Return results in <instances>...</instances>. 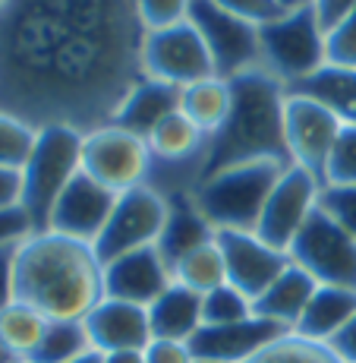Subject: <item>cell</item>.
<instances>
[{"label": "cell", "instance_id": "20", "mask_svg": "<svg viewBox=\"0 0 356 363\" xmlns=\"http://www.w3.org/2000/svg\"><path fill=\"white\" fill-rule=\"evenodd\" d=\"M208 240H214V228L193 202V193H167V221L158 237V250H161L164 262L171 265V272L186 253H193L195 247Z\"/></svg>", "mask_w": 356, "mask_h": 363}, {"label": "cell", "instance_id": "10", "mask_svg": "<svg viewBox=\"0 0 356 363\" xmlns=\"http://www.w3.org/2000/svg\"><path fill=\"white\" fill-rule=\"evenodd\" d=\"M287 256L318 284L356 291V240L334 218H328L322 208L312 212V218L290 243Z\"/></svg>", "mask_w": 356, "mask_h": 363}, {"label": "cell", "instance_id": "21", "mask_svg": "<svg viewBox=\"0 0 356 363\" xmlns=\"http://www.w3.org/2000/svg\"><path fill=\"white\" fill-rule=\"evenodd\" d=\"M353 316H356V291L353 288L318 284L293 332L309 341H318V345H328Z\"/></svg>", "mask_w": 356, "mask_h": 363}, {"label": "cell", "instance_id": "45", "mask_svg": "<svg viewBox=\"0 0 356 363\" xmlns=\"http://www.w3.org/2000/svg\"><path fill=\"white\" fill-rule=\"evenodd\" d=\"M0 363H19V357L4 345V341H0Z\"/></svg>", "mask_w": 356, "mask_h": 363}, {"label": "cell", "instance_id": "41", "mask_svg": "<svg viewBox=\"0 0 356 363\" xmlns=\"http://www.w3.org/2000/svg\"><path fill=\"white\" fill-rule=\"evenodd\" d=\"M23 199V171L0 167V208H16Z\"/></svg>", "mask_w": 356, "mask_h": 363}, {"label": "cell", "instance_id": "36", "mask_svg": "<svg viewBox=\"0 0 356 363\" xmlns=\"http://www.w3.org/2000/svg\"><path fill=\"white\" fill-rule=\"evenodd\" d=\"M214 4L224 6L227 13H234V16L246 19V23H253V26L275 23V19H281L284 13L290 10L284 0H214Z\"/></svg>", "mask_w": 356, "mask_h": 363}, {"label": "cell", "instance_id": "24", "mask_svg": "<svg viewBox=\"0 0 356 363\" xmlns=\"http://www.w3.org/2000/svg\"><path fill=\"white\" fill-rule=\"evenodd\" d=\"M287 92L316 99L318 104H325L344 127H356V69L325 64L318 73H312L309 79L297 82V86L287 89Z\"/></svg>", "mask_w": 356, "mask_h": 363}, {"label": "cell", "instance_id": "19", "mask_svg": "<svg viewBox=\"0 0 356 363\" xmlns=\"http://www.w3.org/2000/svg\"><path fill=\"white\" fill-rule=\"evenodd\" d=\"M316 288H318L316 278L290 262L287 269L253 300V313L262 319H268V323L281 325V329L293 332L299 323V316H303L306 303H309L312 294H316Z\"/></svg>", "mask_w": 356, "mask_h": 363}, {"label": "cell", "instance_id": "27", "mask_svg": "<svg viewBox=\"0 0 356 363\" xmlns=\"http://www.w3.org/2000/svg\"><path fill=\"white\" fill-rule=\"evenodd\" d=\"M173 281H180L183 288H190L202 297L208 291L227 284V265H224V253H221L218 240H208L202 247H195L193 253H186L183 259L173 265Z\"/></svg>", "mask_w": 356, "mask_h": 363}, {"label": "cell", "instance_id": "9", "mask_svg": "<svg viewBox=\"0 0 356 363\" xmlns=\"http://www.w3.org/2000/svg\"><path fill=\"white\" fill-rule=\"evenodd\" d=\"M142 69L149 79L167 82V86L177 89H186L199 79H208V76H218L212 51L190 19L167 26V29L145 32Z\"/></svg>", "mask_w": 356, "mask_h": 363}, {"label": "cell", "instance_id": "1", "mask_svg": "<svg viewBox=\"0 0 356 363\" xmlns=\"http://www.w3.org/2000/svg\"><path fill=\"white\" fill-rule=\"evenodd\" d=\"M136 0H10L0 10V111L82 133L117 117L145 79Z\"/></svg>", "mask_w": 356, "mask_h": 363}, {"label": "cell", "instance_id": "14", "mask_svg": "<svg viewBox=\"0 0 356 363\" xmlns=\"http://www.w3.org/2000/svg\"><path fill=\"white\" fill-rule=\"evenodd\" d=\"M221 253L227 265V284L243 291L249 300H255L290 265V256L284 250H275L262 240L255 231H214Z\"/></svg>", "mask_w": 356, "mask_h": 363}, {"label": "cell", "instance_id": "15", "mask_svg": "<svg viewBox=\"0 0 356 363\" xmlns=\"http://www.w3.org/2000/svg\"><path fill=\"white\" fill-rule=\"evenodd\" d=\"M114 202H117V193H110L108 186H101L98 180L79 171L73 177V184L54 202L47 231L67 234L82 243H95L101 237L104 225H108L110 212H114Z\"/></svg>", "mask_w": 356, "mask_h": 363}, {"label": "cell", "instance_id": "7", "mask_svg": "<svg viewBox=\"0 0 356 363\" xmlns=\"http://www.w3.org/2000/svg\"><path fill=\"white\" fill-rule=\"evenodd\" d=\"M82 174H88L110 193H127L149 184L151 152L149 143L136 133L104 123L82 136Z\"/></svg>", "mask_w": 356, "mask_h": 363}, {"label": "cell", "instance_id": "17", "mask_svg": "<svg viewBox=\"0 0 356 363\" xmlns=\"http://www.w3.org/2000/svg\"><path fill=\"white\" fill-rule=\"evenodd\" d=\"M281 335H287V329L262 316H249L230 325H202L190 338V347L199 363H246Z\"/></svg>", "mask_w": 356, "mask_h": 363}, {"label": "cell", "instance_id": "22", "mask_svg": "<svg viewBox=\"0 0 356 363\" xmlns=\"http://www.w3.org/2000/svg\"><path fill=\"white\" fill-rule=\"evenodd\" d=\"M173 111H180V89L145 76L130 92V99L123 101V108L117 111V117L110 123L149 139V133L155 130L167 114H173Z\"/></svg>", "mask_w": 356, "mask_h": 363}, {"label": "cell", "instance_id": "28", "mask_svg": "<svg viewBox=\"0 0 356 363\" xmlns=\"http://www.w3.org/2000/svg\"><path fill=\"white\" fill-rule=\"evenodd\" d=\"M86 351H92L86 325L76 319H51L29 363H69Z\"/></svg>", "mask_w": 356, "mask_h": 363}, {"label": "cell", "instance_id": "5", "mask_svg": "<svg viewBox=\"0 0 356 363\" xmlns=\"http://www.w3.org/2000/svg\"><path fill=\"white\" fill-rule=\"evenodd\" d=\"M82 136L86 133L67 123L38 127L32 155L23 167V199H19V208L29 215L32 234L47 231L54 202L82 171Z\"/></svg>", "mask_w": 356, "mask_h": 363}, {"label": "cell", "instance_id": "34", "mask_svg": "<svg viewBox=\"0 0 356 363\" xmlns=\"http://www.w3.org/2000/svg\"><path fill=\"white\" fill-rule=\"evenodd\" d=\"M325 51L328 64L356 69V10L340 19L334 29L325 32Z\"/></svg>", "mask_w": 356, "mask_h": 363}, {"label": "cell", "instance_id": "6", "mask_svg": "<svg viewBox=\"0 0 356 363\" xmlns=\"http://www.w3.org/2000/svg\"><path fill=\"white\" fill-rule=\"evenodd\" d=\"M328 64L325 29L309 0L290 6L281 19L259 26V69L293 89Z\"/></svg>", "mask_w": 356, "mask_h": 363}, {"label": "cell", "instance_id": "42", "mask_svg": "<svg viewBox=\"0 0 356 363\" xmlns=\"http://www.w3.org/2000/svg\"><path fill=\"white\" fill-rule=\"evenodd\" d=\"M328 347H331L334 357H338L340 363H356V316L334 335L331 341H328Z\"/></svg>", "mask_w": 356, "mask_h": 363}, {"label": "cell", "instance_id": "38", "mask_svg": "<svg viewBox=\"0 0 356 363\" xmlns=\"http://www.w3.org/2000/svg\"><path fill=\"white\" fill-rule=\"evenodd\" d=\"M19 243H4V247H0V310H6V306L16 300V253H19Z\"/></svg>", "mask_w": 356, "mask_h": 363}, {"label": "cell", "instance_id": "40", "mask_svg": "<svg viewBox=\"0 0 356 363\" xmlns=\"http://www.w3.org/2000/svg\"><path fill=\"white\" fill-rule=\"evenodd\" d=\"M309 6L316 10L318 23H322V29H334V26L340 23L344 16H350L356 10V0H309Z\"/></svg>", "mask_w": 356, "mask_h": 363}, {"label": "cell", "instance_id": "29", "mask_svg": "<svg viewBox=\"0 0 356 363\" xmlns=\"http://www.w3.org/2000/svg\"><path fill=\"white\" fill-rule=\"evenodd\" d=\"M246 363H340V360L334 357V351L328 345H318V341H309L297 332H287L277 341H271L268 347H262Z\"/></svg>", "mask_w": 356, "mask_h": 363}, {"label": "cell", "instance_id": "4", "mask_svg": "<svg viewBox=\"0 0 356 363\" xmlns=\"http://www.w3.org/2000/svg\"><path fill=\"white\" fill-rule=\"evenodd\" d=\"M287 167V162L277 158L221 167L193 186V202L214 231H255L265 202Z\"/></svg>", "mask_w": 356, "mask_h": 363}, {"label": "cell", "instance_id": "46", "mask_svg": "<svg viewBox=\"0 0 356 363\" xmlns=\"http://www.w3.org/2000/svg\"><path fill=\"white\" fill-rule=\"evenodd\" d=\"M284 4H287V6H297V4H303V0H284Z\"/></svg>", "mask_w": 356, "mask_h": 363}, {"label": "cell", "instance_id": "18", "mask_svg": "<svg viewBox=\"0 0 356 363\" xmlns=\"http://www.w3.org/2000/svg\"><path fill=\"white\" fill-rule=\"evenodd\" d=\"M88 332V345L101 354L114 351H145L151 341L149 306L127 303V300L104 297L101 303L82 319Z\"/></svg>", "mask_w": 356, "mask_h": 363}, {"label": "cell", "instance_id": "26", "mask_svg": "<svg viewBox=\"0 0 356 363\" xmlns=\"http://www.w3.org/2000/svg\"><path fill=\"white\" fill-rule=\"evenodd\" d=\"M51 319L41 316L35 306L13 300L6 310H0V341L16 354L19 360H29L35 354V347L45 338V329Z\"/></svg>", "mask_w": 356, "mask_h": 363}, {"label": "cell", "instance_id": "2", "mask_svg": "<svg viewBox=\"0 0 356 363\" xmlns=\"http://www.w3.org/2000/svg\"><path fill=\"white\" fill-rule=\"evenodd\" d=\"M16 300L47 319H82L104 300V265L92 243L35 231L16 253Z\"/></svg>", "mask_w": 356, "mask_h": 363}, {"label": "cell", "instance_id": "23", "mask_svg": "<svg viewBox=\"0 0 356 363\" xmlns=\"http://www.w3.org/2000/svg\"><path fill=\"white\" fill-rule=\"evenodd\" d=\"M149 323H151V338L190 341L202 329V294L173 281L149 306Z\"/></svg>", "mask_w": 356, "mask_h": 363}, {"label": "cell", "instance_id": "11", "mask_svg": "<svg viewBox=\"0 0 356 363\" xmlns=\"http://www.w3.org/2000/svg\"><path fill=\"white\" fill-rule=\"evenodd\" d=\"M186 19L199 29L202 41L208 45L214 73L221 79H234L246 69H259V26L227 13L214 0H193Z\"/></svg>", "mask_w": 356, "mask_h": 363}, {"label": "cell", "instance_id": "12", "mask_svg": "<svg viewBox=\"0 0 356 363\" xmlns=\"http://www.w3.org/2000/svg\"><path fill=\"white\" fill-rule=\"evenodd\" d=\"M322 186L325 184L312 171H306V167H299V164H290L287 171L281 174V180L275 184L268 202H265L259 225H255V234H259L268 247L287 253L290 243L297 240V234L303 231V225L318 208Z\"/></svg>", "mask_w": 356, "mask_h": 363}, {"label": "cell", "instance_id": "35", "mask_svg": "<svg viewBox=\"0 0 356 363\" xmlns=\"http://www.w3.org/2000/svg\"><path fill=\"white\" fill-rule=\"evenodd\" d=\"M190 4L193 0H136V10L145 32H151V29H167V26L183 23L190 16Z\"/></svg>", "mask_w": 356, "mask_h": 363}, {"label": "cell", "instance_id": "47", "mask_svg": "<svg viewBox=\"0 0 356 363\" xmlns=\"http://www.w3.org/2000/svg\"><path fill=\"white\" fill-rule=\"evenodd\" d=\"M6 4H10V0H0V10H4V6H6Z\"/></svg>", "mask_w": 356, "mask_h": 363}, {"label": "cell", "instance_id": "33", "mask_svg": "<svg viewBox=\"0 0 356 363\" xmlns=\"http://www.w3.org/2000/svg\"><path fill=\"white\" fill-rule=\"evenodd\" d=\"M328 184H356V127L340 130L325 167V186Z\"/></svg>", "mask_w": 356, "mask_h": 363}, {"label": "cell", "instance_id": "30", "mask_svg": "<svg viewBox=\"0 0 356 363\" xmlns=\"http://www.w3.org/2000/svg\"><path fill=\"white\" fill-rule=\"evenodd\" d=\"M249 316H255L253 300L243 291H236L234 284H221V288L208 291L202 297V325H230V323H243Z\"/></svg>", "mask_w": 356, "mask_h": 363}, {"label": "cell", "instance_id": "43", "mask_svg": "<svg viewBox=\"0 0 356 363\" xmlns=\"http://www.w3.org/2000/svg\"><path fill=\"white\" fill-rule=\"evenodd\" d=\"M104 363H145L142 351H114V354H104Z\"/></svg>", "mask_w": 356, "mask_h": 363}, {"label": "cell", "instance_id": "31", "mask_svg": "<svg viewBox=\"0 0 356 363\" xmlns=\"http://www.w3.org/2000/svg\"><path fill=\"white\" fill-rule=\"evenodd\" d=\"M35 136H38V130H35L32 123L0 111V167L23 171L25 162H29V155H32Z\"/></svg>", "mask_w": 356, "mask_h": 363}, {"label": "cell", "instance_id": "37", "mask_svg": "<svg viewBox=\"0 0 356 363\" xmlns=\"http://www.w3.org/2000/svg\"><path fill=\"white\" fill-rule=\"evenodd\" d=\"M145 363H199L190 347V341H167V338H151L145 347Z\"/></svg>", "mask_w": 356, "mask_h": 363}, {"label": "cell", "instance_id": "39", "mask_svg": "<svg viewBox=\"0 0 356 363\" xmlns=\"http://www.w3.org/2000/svg\"><path fill=\"white\" fill-rule=\"evenodd\" d=\"M32 234V225H29V215L23 208H0V247L4 243H19Z\"/></svg>", "mask_w": 356, "mask_h": 363}, {"label": "cell", "instance_id": "32", "mask_svg": "<svg viewBox=\"0 0 356 363\" xmlns=\"http://www.w3.org/2000/svg\"><path fill=\"white\" fill-rule=\"evenodd\" d=\"M318 208L334 218L347 234L356 240V184H328L322 186V196H318Z\"/></svg>", "mask_w": 356, "mask_h": 363}, {"label": "cell", "instance_id": "13", "mask_svg": "<svg viewBox=\"0 0 356 363\" xmlns=\"http://www.w3.org/2000/svg\"><path fill=\"white\" fill-rule=\"evenodd\" d=\"M344 123L316 99L287 92L284 101V145H287L290 164L312 171L325 184V167L334 152Z\"/></svg>", "mask_w": 356, "mask_h": 363}, {"label": "cell", "instance_id": "25", "mask_svg": "<svg viewBox=\"0 0 356 363\" xmlns=\"http://www.w3.org/2000/svg\"><path fill=\"white\" fill-rule=\"evenodd\" d=\"M230 82L221 79V76H208V79H199L193 86L180 89V111L199 127L205 136L221 130V123L227 121L230 114Z\"/></svg>", "mask_w": 356, "mask_h": 363}, {"label": "cell", "instance_id": "48", "mask_svg": "<svg viewBox=\"0 0 356 363\" xmlns=\"http://www.w3.org/2000/svg\"><path fill=\"white\" fill-rule=\"evenodd\" d=\"M19 363H29V360H19Z\"/></svg>", "mask_w": 356, "mask_h": 363}, {"label": "cell", "instance_id": "3", "mask_svg": "<svg viewBox=\"0 0 356 363\" xmlns=\"http://www.w3.org/2000/svg\"><path fill=\"white\" fill-rule=\"evenodd\" d=\"M230 82V114L218 133H212L202 152L199 180L221 167L255 162V158H277L287 162L284 145V101L287 86L268 76L265 69H246Z\"/></svg>", "mask_w": 356, "mask_h": 363}, {"label": "cell", "instance_id": "8", "mask_svg": "<svg viewBox=\"0 0 356 363\" xmlns=\"http://www.w3.org/2000/svg\"><path fill=\"white\" fill-rule=\"evenodd\" d=\"M164 221H167V196L158 193L155 186L142 184L136 190L120 193L101 237L92 243L101 265L117 259V256H127L132 250L158 247Z\"/></svg>", "mask_w": 356, "mask_h": 363}, {"label": "cell", "instance_id": "44", "mask_svg": "<svg viewBox=\"0 0 356 363\" xmlns=\"http://www.w3.org/2000/svg\"><path fill=\"white\" fill-rule=\"evenodd\" d=\"M69 363H104V354H101V351H95V347H92V351L79 354V357L69 360Z\"/></svg>", "mask_w": 356, "mask_h": 363}, {"label": "cell", "instance_id": "16", "mask_svg": "<svg viewBox=\"0 0 356 363\" xmlns=\"http://www.w3.org/2000/svg\"><path fill=\"white\" fill-rule=\"evenodd\" d=\"M173 284V272L158 247L132 250L127 256L104 262V297L151 306Z\"/></svg>", "mask_w": 356, "mask_h": 363}]
</instances>
